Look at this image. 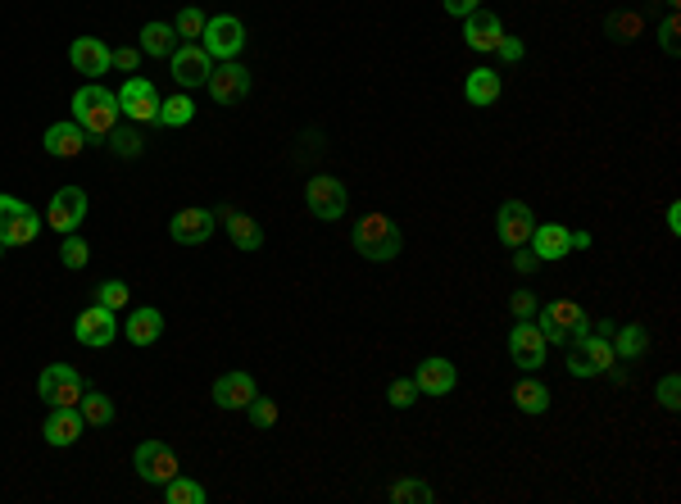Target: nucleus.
Here are the masks:
<instances>
[{
    "label": "nucleus",
    "instance_id": "1",
    "mask_svg": "<svg viewBox=\"0 0 681 504\" xmlns=\"http://www.w3.org/2000/svg\"><path fill=\"white\" fill-rule=\"evenodd\" d=\"M73 123H78L87 137L105 141L109 132L119 128V96L105 91L100 82H87V87L73 91Z\"/></svg>",
    "mask_w": 681,
    "mask_h": 504
},
{
    "label": "nucleus",
    "instance_id": "2",
    "mask_svg": "<svg viewBox=\"0 0 681 504\" xmlns=\"http://www.w3.org/2000/svg\"><path fill=\"white\" fill-rule=\"evenodd\" d=\"M532 318H536V327H541L545 346H573V341H582V336L591 332V314H586L573 296L550 300V305L536 309Z\"/></svg>",
    "mask_w": 681,
    "mask_h": 504
},
{
    "label": "nucleus",
    "instance_id": "3",
    "mask_svg": "<svg viewBox=\"0 0 681 504\" xmlns=\"http://www.w3.org/2000/svg\"><path fill=\"white\" fill-rule=\"evenodd\" d=\"M355 250L364 259H373V264H391L400 250H405V237H400V228H395L386 214H364L355 223Z\"/></svg>",
    "mask_w": 681,
    "mask_h": 504
},
{
    "label": "nucleus",
    "instance_id": "4",
    "mask_svg": "<svg viewBox=\"0 0 681 504\" xmlns=\"http://www.w3.org/2000/svg\"><path fill=\"white\" fill-rule=\"evenodd\" d=\"M41 232V218L32 205H23L19 196H5L0 191V246H32Z\"/></svg>",
    "mask_w": 681,
    "mask_h": 504
},
{
    "label": "nucleus",
    "instance_id": "5",
    "mask_svg": "<svg viewBox=\"0 0 681 504\" xmlns=\"http://www.w3.org/2000/svg\"><path fill=\"white\" fill-rule=\"evenodd\" d=\"M200 46L209 50V60H237L241 50H246V23L237 14H214L205 19V32H200Z\"/></svg>",
    "mask_w": 681,
    "mask_h": 504
},
{
    "label": "nucleus",
    "instance_id": "6",
    "mask_svg": "<svg viewBox=\"0 0 681 504\" xmlns=\"http://www.w3.org/2000/svg\"><path fill=\"white\" fill-rule=\"evenodd\" d=\"M37 396L46 400L50 409L78 405V400L87 396V382H82V373L78 368H69V364H46L37 373Z\"/></svg>",
    "mask_w": 681,
    "mask_h": 504
},
{
    "label": "nucleus",
    "instance_id": "7",
    "mask_svg": "<svg viewBox=\"0 0 681 504\" xmlns=\"http://www.w3.org/2000/svg\"><path fill=\"white\" fill-rule=\"evenodd\" d=\"M613 364H618V355H613V341H604V336L586 332L582 341L568 346V373L573 377H604L613 373Z\"/></svg>",
    "mask_w": 681,
    "mask_h": 504
},
{
    "label": "nucleus",
    "instance_id": "8",
    "mask_svg": "<svg viewBox=\"0 0 681 504\" xmlns=\"http://www.w3.org/2000/svg\"><path fill=\"white\" fill-rule=\"evenodd\" d=\"M132 468H137V477L141 482H150V486H168L173 477L182 473L173 445H164V441H141L137 450H132Z\"/></svg>",
    "mask_w": 681,
    "mask_h": 504
},
{
    "label": "nucleus",
    "instance_id": "9",
    "mask_svg": "<svg viewBox=\"0 0 681 504\" xmlns=\"http://www.w3.org/2000/svg\"><path fill=\"white\" fill-rule=\"evenodd\" d=\"M168 69H173V82H178L182 91H191V87H205L209 82L214 60H209V50L200 46V41H178L173 55H168Z\"/></svg>",
    "mask_w": 681,
    "mask_h": 504
},
{
    "label": "nucleus",
    "instance_id": "10",
    "mask_svg": "<svg viewBox=\"0 0 681 504\" xmlns=\"http://www.w3.org/2000/svg\"><path fill=\"white\" fill-rule=\"evenodd\" d=\"M305 205H309V214H314V218L336 223V218L346 214V205H350V191H346V182H336L332 173H318V178L305 182Z\"/></svg>",
    "mask_w": 681,
    "mask_h": 504
},
{
    "label": "nucleus",
    "instance_id": "11",
    "mask_svg": "<svg viewBox=\"0 0 681 504\" xmlns=\"http://www.w3.org/2000/svg\"><path fill=\"white\" fill-rule=\"evenodd\" d=\"M114 96H119V114H128L132 123H159V105H164V100H159V91L150 78H137V73H132Z\"/></svg>",
    "mask_w": 681,
    "mask_h": 504
},
{
    "label": "nucleus",
    "instance_id": "12",
    "mask_svg": "<svg viewBox=\"0 0 681 504\" xmlns=\"http://www.w3.org/2000/svg\"><path fill=\"white\" fill-rule=\"evenodd\" d=\"M82 218H87V191L82 187H60L55 196H50V205H46V223L60 237H69V232H78L82 228Z\"/></svg>",
    "mask_w": 681,
    "mask_h": 504
},
{
    "label": "nucleus",
    "instance_id": "13",
    "mask_svg": "<svg viewBox=\"0 0 681 504\" xmlns=\"http://www.w3.org/2000/svg\"><path fill=\"white\" fill-rule=\"evenodd\" d=\"M214 228H218V214L214 209H200V205L178 209V214L168 218V237L178 241V246H205V241L214 237Z\"/></svg>",
    "mask_w": 681,
    "mask_h": 504
},
{
    "label": "nucleus",
    "instance_id": "14",
    "mask_svg": "<svg viewBox=\"0 0 681 504\" xmlns=\"http://www.w3.org/2000/svg\"><path fill=\"white\" fill-rule=\"evenodd\" d=\"M205 91L214 96V105H241L250 96V69L237 60H223L214 73H209Z\"/></svg>",
    "mask_w": 681,
    "mask_h": 504
},
{
    "label": "nucleus",
    "instance_id": "15",
    "mask_svg": "<svg viewBox=\"0 0 681 504\" xmlns=\"http://www.w3.org/2000/svg\"><path fill=\"white\" fill-rule=\"evenodd\" d=\"M495 232H500V241H504L509 250L527 246V241H532V232H536L532 205H527V200H504L500 214H495Z\"/></svg>",
    "mask_w": 681,
    "mask_h": 504
},
{
    "label": "nucleus",
    "instance_id": "16",
    "mask_svg": "<svg viewBox=\"0 0 681 504\" xmlns=\"http://www.w3.org/2000/svg\"><path fill=\"white\" fill-rule=\"evenodd\" d=\"M123 327H119V318H114V309H105V305H91V309H82L78 314V323H73V336H78L82 346L87 350H105L114 336H119Z\"/></svg>",
    "mask_w": 681,
    "mask_h": 504
},
{
    "label": "nucleus",
    "instance_id": "17",
    "mask_svg": "<svg viewBox=\"0 0 681 504\" xmlns=\"http://www.w3.org/2000/svg\"><path fill=\"white\" fill-rule=\"evenodd\" d=\"M509 355H514V364L523 368V373H536V368L545 364V336L532 318H518L514 323V332H509Z\"/></svg>",
    "mask_w": 681,
    "mask_h": 504
},
{
    "label": "nucleus",
    "instance_id": "18",
    "mask_svg": "<svg viewBox=\"0 0 681 504\" xmlns=\"http://www.w3.org/2000/svg\"><path fill=\"white\" fill-rule=\"evenodd\" d=\"M414 382H418V396H450V391H454V382H459V373H454V364H450V359H441V355H427L423 364H418Z\"/></svg>",
    "mask_w": 681,
    "mask_h": 504
},
{
    "label": "nucleus",
    "instance_id": "19",
    "mask_svg": "<svg viewBox=\"0 0 681 504\" xmlns=\"http://www.w3.org/2000/svg\"><path fill=\"white\" fill-rule=\"evenodd\" d=\"M41 146H46V155H50V159H78L82 150H87V132H82L73 119L50 123L46 137H41Z\"/></svg>",
    "mask_w": 681,
    "mask_h": 504
},
{
    "label": "nucleus",
    "instance_id": "20",
    "mask_svg": "<svg viewBox=\"0 0 681 504\" xmlns=\"http://www.w3.org/2000/svg\"><path fill=\"white\" fill-rule=\"evenodd\" d=\"M214 214L223 218V228H227V237H232V246H237V250L255 255V250L264 246V228H259V223H255L250 214H241V209H232V205L214 209Z\"/></svg>",
    "mask_w": 681,
    "mask_h": 504
},
{
    "label": "nucleus",
    "instance_id": "21",
    "mask_svg": "<svg viewBox=\"0 0 681 504\" xmlns=\"http://www.w3.org/2000/svg\"><path fill=\"white\" fill-rule=\"evenodd\" d=\"M500 37H504L500 14H491V10H473V14L464 19V41H468V50H482V55H491V50L500 46Z\"/></svg>",
    "mask_w": 681,
    "mask_h": 504
},
{
    "label": "nucleus",
    "instance_id": "22",
    "mask_svg": "<svg viewBox=\"0 0 681 504\" xmlns=\"http://www.w3.org/2000/svg\"><path fill=\"white\" fill-rule=\"evenodd\" d=\"M255 396H259V391H255V377L241 373V368H232V373H223V377L214 382V405H218V409H246Z\"/></svg>",
    "mask_w": 681,
    "mask_h": 504
},
{
    "label": "nucleus",
    "instance_id": "23",
    "mask_svg": "<svg viewBox=\"0 0 681 504\" xmlns=\"http://www.w3.org/2000/svg\"><path fill=\"white\" fill-rule=\"evenodd\" d=\"M568 232L573 228H563V223H536V232H532V255L541 259V264H559V259H568L573 255V241H568Z\"/></svg>",
    "mask_w": 681,
    "mask_h": 504
},
{
    "label": "nucleus",
    "instance_id": "24",
    "mask_svg": "<svg viewBox=\"0 0 681 504\" xmlns=\"http://www.w3.org/2000/svg\"><path fill=\"white\" fill-rule=\"evenodd\" d=\"M82 414H78V405H60V409H50V418L41 423V436H46V445H73L82 436Z\"/></svg>",
    "mask_w": 681,
    "mask_h": 504
},
{
    "label": "nucleus",
    "instance_id": "25",
    "mask_svg": "<svg viewBox=\"0 0 681 504\" xmlns=\"http://www.w3.org/2000/svg\"><path fill=\"white\" fill-rule=\"evenodd\" d=\"M69 60H73V69L87 73V78L96 82L100 73H109V46L100 37H78L69 46Z\"/></svg>",
    "mask_w": 681,
    "mask_h": 504
},
{
    "label": "nucleus",
    "instance_id": "26",
    "mask_svg": "<svg viewBox=\"0 0 681 504\" xmlns=\"http://www.w3.org/2000/svg\"><path fill=\"white\" fill-rule=\"evenodd\" d=\"M123 336H128L132 346H155L159 336H164V314L159 309H132V318L123 323Z\"/></svg>",
    "mask_w": 681,
    "mask_h": 504
},
{
    "label": "nucleus",
    "instance_id": "27",
    "mask_svg": "<svg viewBox=\"0 0 681 504\" xmlns=\"http://www.w3.org/2000/svg\"><path fill=\"white\" fill-rule=\"evenodd\" d=\"M650 350V327L645 323H627L613 332V355L618 359H641Z\"/></svg>",
    "mask_w": 681,
    "mask_h": 504
},
{
    "label": "nucleus",
    "instance_id": "28",
    "mask_svg": "<svg viewBox=\"0 0 681 504\" xmlns=\"http://www.w3.org/2000/svg\"><path fill=\"white\" fill-rule=\"evenodd\" d=\"M173 46H178V32H173V23H146L141 28V50L146 55H155V60H168L173 55Z\"/></svg>",
    "mask_w": 681,
    "mask_h": 504
},
{
    "label": "nucleus",
    "instance_id": "29",
    "mask_svg": "<svg viewBox=\"0 0 681 504\" xmlns=\"http://www.w3.org/2000/svg\"><path fill=\"white\" fill-rule=\"evenodd\" d=\"M464 96L473 100V105H495L500 100V73L495 69H473L464 82Z\"/></svg>",
    "mask_w": 681,
    "mask_h": 504
},
{
    "label": "nucleus",
    "instance_id": "30",
    "mask_svg": "<svg viewBox=\"0 0 681 504\" xmlns=\"http://www.w3.org/2000/svg\"><path fill=\"white\" fill-rule=\"evenodd\" d=\"M514 405L523 409V414H545V409H550V386L536 382V377H523V382L514 386Z\"/></svg>",
    "mask_w": 681,
    "mask_h": 504
},
{
    "label": "nucleus",
    "instance_id": "31",
    "mask_svg": "<svg viewBox=\"0 0 681 504\" xmlns=\"http://www.w3.org/2000/svg\"><path fill=\"white\" fill-rule=\"evenodd\" d=\"M78 414L87 427H109L114 423V400H109L105 391H87V396L78 400Z\"/></svg>",
    "mask_w": 681,
    "mask_h": 504
},
{
    "label": "nucleus",
    "instance_id": "32",
    "mask_svg": "<svg viewBox=\"0 0 681 504\" xmlns=\"http://www.w3.org/2000/svg\"><path fill=\"white\" fill-rule=\"evenodd\" d=\"M105 141H109V150H114L119 159H137L141 150H146V132H141V123H128V128H114Z\"/></svg>",
    "mask_w": 681,
    "mask_h": 504
},
{
    "label": "nucleus",
    "instance_id": "33",
    "mask_svg": "<svg viewBox=\"0 0 681 504\" xmlns=\"http://www.w3.org/2000/svg\"><path fill=\"white\" fill-rule=\"evenodd\" d=\"M191 119H196V100L191 96H173L159 105V123H164V128H187Z\"/></svg>",
    "mask_w": 681,
    "mask_h": 504
},
{
    "label": "nucleus",
    "instance_id": "34",
    "mask_svg": "<svg viewBox=\"0 0 681 504\" xmlns=\"http://www.w3.org/2000/svg\"><path fill=\"white\" fill-rule=\"evenodd\" d=\"M386 495H391L395 504H432V500H436V491H432L427 482H418V477H405V482H395Z\"/></svg>",
    "mask_w": 681,
    "mask_h": 504
},
{
    "label": "nucleus",
    "instance_id": "35",
    "mask_svg": "<svg viewBox=\"0 0 681 504\" xmlns=\"http://www.w3.org/2000/svg\"><path fill=\"white\" fill-rule=\"evenodd\" d=\"M164 500H168V504H205L209 495H205V486H200V482H187V477L178 473L173 482L164 486Z\"/></svg>",
    "mask_w": 681,
    "mask_h": 504
},
{
    "label": "nucleus",
    "instance_id": "36",
    "mask_svg": "<svg viewBox=\"0 0 681 504\" xmlns=\"http://www.w3.org/2000/svg\"><path fill=\"white\" fill-rule=\"evenodd\" d=\"M641 28H645V19H641V14H627V10H622V14H609V23H604V32H609L613 41H622V46L641 37Z\"/></svg>",
    "mask_w": 681,
    "mask_h": 504
},
{
    "label": "nucleus",
    "instance_id": "37",
    "mask_svg": "<svg viewBox=\"0 0 681 504\" xmlns=\"http://www.w3.org/2000/svg\"><path fill=\"white\" fill-rule=\"evenodd\" d=\"M128 300H132V291H128V282H119V277H105V282L96 287V305L114 309V314H119Z\"/></svg>",
    "mask_w": 681,
    "mask_h": 504
},
{
    "label": "nucleus",
    "instance_id": "38",
    "mask_svg": "<svg viewBox=\"0 0 681 504\" xmlns=\"http://www.w3.org/2000/svg\"><path fill=\"white\" fill-rule=\"evenodd\" d=\"M60 264H64V268H73V273L91 264V246L78 237V232H69V237H64V246H60Z\"/></svg>",
    "mask_w": 681,
    "mask_h": 504
},
{
    "label": "nucleus",
    "instance_id": "39",
    "mask_svg": "<svg viewBox=\"0 0 681 504\" xmlns=\"http://www.w3.org/2000/svg\"><path fill=\"white\" fill-rule=\"evenodd\" d=\"M386 400H391V409H414L418 405V382L414 377H395V382L386 386Z\"/></svg>",
    "mask_w": 681,
    "mask_h": 504
},
{
    "label": "nucleus",
    "instance_id": "40",
    "mask_svg": "<svg viewBox=\"0 0 681 504\" xmlns=\"http://www.w3.org/2000/svg\"><path fill=\"white\" fill-rule=\"evenodd\" d=\"M173 32H178V41H196L200 32H205V10L187 5V10L178 14V23H173Z\"/></svg>",
    "mask_w": 681,
    "mask_h": 504
},
{
    "label": "nucleus",
    "instance_id": "41",
    "mask_svg": "<svg viewBox=\"0 0 681 504\" xmlns=\"http://www.w3.org/2000/svg\"><path fill=\"white\" fill-rule=\"evenodd\" d=\"M109 69H119V73H137V69H141V46L109 50Z\"/></svg>",
    "mask_w": 681,
    "mask_h": 504
},
{
    "label": "nucleus",
    "instance_id": "42",
    "mask_svg": "<svg viewBox=\"0 0 681 504\" xmlns=\"http://www.w3.org/2000/svg\"><path fill=\"white\" fill-rule=\"evenodd\" d=\"M659 405L668 409V414H677V409H681V377L677 373H668L659 382Z\"/></svg>",
    "mask_w": 681,
    "mask_h": 504
},
{
    "label": "nucleus",
    "instance_id": "43",
    "mask_svg": "<svg viewBox=\"0 0 681 504\" xmlns=\"http://www.w3.org/2000/svg\"><path fill=\"white\" fill-rule=\"evenodd\" d=\"M681 23H677V14H668V19L659 23V46L668 50V55H681Z\"/></svg>",
    "mask_w": 681,
    "mask_h": 504
},
{
    "label": "nucleus",
    "instance_id": "44",
    "mask_svg": "<svg viewBox=\"0 0 681 504\" xmlns=\"http://www.w3.org/2000/svg\"><path fill=\"white\" fill-rule=\"evenodd\" d=\"M246 409H250V423H255V427H273V423H277V405H273V400L255 396Z\"/></svg>",
    "mask_w": 681,
    "mask_h": 504
},
{
    "label": "nucleus",
    "instance_id": "45",
    "mask_svg": "<svg viewBox=\"0 0 681 504\" xmlns=\"http://www.w3.org/2000/svg\"><path fill=\"white\" fill-rule=\"evenodd\" d=\"M495 55H500L504 64H518V60H523V55H527V50H523V41H518V37H500V46H495Z\"/></svg>",
    "mask_w": 681,
    "mask_h": 504
},
{
    "label": "nucleus",
    "instance_id": "46",
    "mask_svg": "<svg viewBox=\"0 0 681 504\" xmlns=\"http://www.w3.org/2000/svg\"><path fill=\"white\" fill-rule=\"evenodd\" d=\"M536 268H541V259H536L532 250H523V246H518V255H514V273H518V277H532Z\"/></svg>",
    "mask_w": 681,
    "mask_h": 504
},
{
    "label": "nucleus",
    "instance_id": "47",
    "mask_svg": "<svg viewBox=\"0 0 681 504\" xmlns=\"http://www.w3.org/2000/svg\"><path fill=\"white\" fill-rule=\"evenodd\" d=\"M445 14H454V19H468L473 10H482V0H441Z\"/></svg>",
    "mask_w": 681,
    "mask_h": 504
},
{
    "label": "nucleus",
    "instance_id": "48",
    "mask_svg": "<svg viewBox=\"0 0 681 504\" xmlns=\"http://www.w3.org/2000/svg\"><path fill=\"white\" fill-rule=\"evenodd\" d=\"M536 314V296L532 291H514V318H532Z\"/></svg>",
    "mask_w": 681,
    "mask_h": 504
},
{
    "label": "nucleus",
    "instance_id": "49",
    "mask_svg": "<svg viewBox=\"0 0 681 504\" xmlns=\"http://www.w3.org/2000/svg\"><path fill=\"white\" fill-rule=\"evenodd\" d=\"M613 332H618V323H613V318H604V323H591V336H604V341H613Z\"/></svg>",
    "mask_w": 681,
    "mask_h": 504
},
{
    "label": "nucleus",
    "instance_id": "50",
    "mask_svg": "<svg viewBox=\"0 0 681 504\" xmlns=\"http://www.w3.org/2000/svg\"><path fill=\"white\" fill-rule=\"evenodd\" d=\"M668 232H681V205H677V200L668 205Z\"/></svg>",
    "mask_w": 681,
    "mask_h": 504
},
{
    "label": "nucleus",
    "instance_id": "51",
    "mask_svg": "<svg viewBox=\"0 0 681 504\" xmlns=\"http://www.w3.org/2000/svg\"><path fill=\"white\" fill-rule=\"evenodd\" d=\"M568 241H573V255H577V250L591 246V232H568Z\"/></svg>",
    "mask_w": 681,
    "mask_h": 504
},
{
    "label": "nucleus",
    "instance_id": "52",
    "mask_svg": "<svg viewBox=\"0 0 681 504\" xmlns=\"http://www.w3.org/2000/svg\"><path fill=\"white\" fill-rule=\"evenodd\" d=\"M663 5H668V10H677V5H681V0H663Z\"/></svg>",
    "mask_w": 681,
    "mask_h": 504
},
{
    "label": "nucleus",
    "instance_id": "53",
    "mask_svg": "<svg viewBox=\"0 0 681 504\" xmlns=\"http://www.w3.org/2000/svg\"><path fill=\"white\" fill-rule=\"evenodd\" d=\"M0 259H5V246H0Z\"/></svg>",
    "mask_w": 681,
    "mask_h": 504
}]
</instances>
